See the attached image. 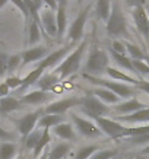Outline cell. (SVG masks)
<instances>
[{
    "label": "cell",
    "instance_id": "1",
    "mask_svg": "<svg viewBox=\"0 0 149 159\" xmlns=\"http://www.w3.org/2000/svg\"><path fill=\"white\" fill-rule=\"evenodd\" d=\"M86 45H88V39H83L51 73L57 75V76L60 77V80L75 75V73L81 69V61H82V57H83V53H85V50H86Z\"/></svg>",
    "mask_w": 149,
    "mask_h": 159
},
{
    "label": "cell",
    "instance_id": "2",
    "mask_svg": "<svg viewBox=\"0 0 149 159\" xmlns=\"http://www.w3.org/2000/svg\"><path fill=\"white\" fill-rule=\"evenodd\" d=\"M110 53H107V50L98 48V47H92L88 58L83 66V72L85 75H91V76H101L107 73V69L110 67Z\"/></svg>",
    "mask_w": 149,
    "mask_h": 159
},
{
    "label": "cell",
    "instance_id": "3",
    "mask_svg": "<svg viewBox=\"0 0 149 159\" xmlns=\"http://www.w3.org/2000/svg\"><path fill=\"white\" fill-rule=\"evenodd\" d=\"M107 34L113 37L114 39L117 38H129V31H127V20H126L124 12L121 10L119 3H113L110 19L107 20Z\"/></svg>",
    "mask_w": 149,
    "mask_h": 159
},
{
    "label": "cell",
    "instance_id": "4",
    "mask_svg": "<svg viewBox=\"0 0 149 159\" xmlns=\"http://www.w3.org/2000/svg\"><path fill=\"white\" fill-rule=\"evenodd\" d=\"M83 77L88 79L92 85H101L102 88L113 91L115 95H119L121 99H130V98H135L136 92H137L136 86H132V85H129V83L115 82V80H105V79L91 76V75H85V73H83Z\"/></svg>",
    "mask_w": 149,
    "mask_h": 159
},
{
    "label": "cell",
    "instance_id": "5",
    "mask_svg": "<svg viewBox=\"0 0 149 159\" xmlns=\"http://www.w3.org/2000/svg\"><path fill=\"white\" fill-rule=\"evenodd\" d=\"M94 120H95V124L100 127V130H101L104 134H107L108 137H111V139H114V140L124 139L126 131L129 129V125L117 121L115 118L98 117V118H94Z\"/></svg>",
    "mask_w": 149,
    "mask_h": 159
},
{
    "label": "cell",
    "instance_id": "6",
    "mask_svg": "<svg viewBox=\"0 0 149 159\" xmlns=\"http://www.w3.org/2000/svg\"><path fill=\"white\" fill-rule=\"evenodd\" d=\"M82 111L91 118H98V117H107L111 112V108L107 104L98 99L94 93H88L82 97Z\"/></svg>",
    "mask_w": 149,
    "mask_h": 159
},
{
    "label": "cell",
    "instance_id": "7",
    "mask_svg": "<svg viewBox=\"0 0 149 159\" xmlns=\"http://www.w3.org/2000/svg\"><path fill=\"white\" fill-rule=\"evenodd\" d=\"M43 116H44V108H38L37 111L28 112V114H25L24 117H21V118L15 121L16 125H18V131L22 136V139H25L26 136L34 131L35 125H38V121Z\"/></svg>",
    "mask_w": 149,
    "mask_h": 159
},
{
    "label": "cell",
    "instance_id": "8",
    "mask_svg": "<svg viewBox=\"0 0 149 159\" xmlns=\"http://www.w3.org/2000/svg\"><path fill=\"white\" fill-rule=\"evenodd\" d=\"M132 18H133L136 29L139 31V34L143 37V39L149 45V15L146 6H135L132 9Z\"/></svg>",
    "mask_w": 149,
    "mask_h": 159
},
{
    "label": "cell",
    "instance_id": "9",
    "mask_svg": "<svg viewBox=\"0 0 149 159\" xmlns=\"http://www.w3.org/2000/svg\"><path fill=\"white\" fill-rule=\"evenodd\" d=\"M70 118H72L73 124H75V127L77 129V131H79L82 136H85V137L95 139V137H100V136L104 134L95 123H92V121H89V120H85L83 117L77 116L75 112L70 114Z\"/></svg>",
    "mask_w": 149,
    "mask_h": 159
},
{
    "label": "cell",
    "instance_id": "10",
    "mask_svg": "<svg viewBox=\"0 0 149 159\" xmlns=\"http://www.w3.org/2000/svg\"><path fill=\"white\" fill-rule=\"evenodd\" d=\"M89 10H91V6H86V7L75 18V20L72 22L70 28H69L68 37L70 38V41H72L73 44L79 43V41L83 38V31H85V25H86L88 16H89Z\"/></svg>",
    "mask_w": 149,
    "mask_h": 159
},
{
    "label": "cell",
    "instance_id": "11",
    "mask_svg": "<svg viewBox=\"0 0 149 159\" xmlns=\"http://www.w3.org/2000/svg\"><path fill=\"white\" fill-rule=\"evenodd\" d=\"M81 104H82V98H79V97L63 98V99H58V101H54V102H51V104H48V105L44 108V114H57V116H63L66 111L72 110V108L81 105Z\"/></svg>",
    "mask_w": 149,
    "mask_h": 159
},
{
    "label": "cell",
    "instance_id": "12",
    "mask_svg": "<svg viewBox=\"0 0 149 159\" xmlns=\"http://www.w3.org/2000/svg\"><path fill=\"white\" fill-rule=\"evenodd\" d=\"M40 25H41V31L48 37H57V18H56V12L51 10L50 7H44L40 13Z\"/></svg>",
    "mask_w": 149,
    "mask_h": 159
},
{
    "label": "cell",
    "instance_id": "13",
    "mask_svg": "<svg viewBox=\"0 0 149 159\" xmlns=\"http://www.w3.org/2000/svg\"><path fill=\"white\" fill-rule=\"evenodd\" d=\"M148 104H143L140 102L137 98H130V99H126V101L117 104V105L113 107V112H114L117 117H124V116H130L133 112H137L140 110H145L148 108Z\"/></svg>",
    "mask_w": 149,
    "mask_h": 159
},
{
    "label": "cell",
    "instance_id": "14",
    "mask_svg": "<svg viewBox=\"0 0 149 159\" xmlns=\"http://www.w3.org/2000/svg\"><path fill=\"white\" fill-rule=\"evenodd\" d=\"M72 47H73V43H69L68 45H64V47H62V48L51 51L47 57L44 58L43 61L38 63V66H40V67H43L44 70H45V69L53 67V66H56V64H60V63H62L63 60H64V58L70 54L69 51H70V48H72Z\"/></svg>",
    "mask_w": 149,
    "mask_h": 159
},
{
    "label": "cell",
    "instance_id": "15",
    "mask_svg": "<svg viewBox=\"0 0 149 159\" xmlns=\"http://www.w3.org/2000/svg\"><path fill=\"white\" fill-rule=\"evenodd\" d=\"M48 54H50L48 48L47 47H43V45H40V47H31V48L25 50L24 53H22V67L28 66L31 63L43 61Z\"/></svg>",
    "mask_w": 149,
    "mask_h": 159
},
{
    "label": "cell",
    "instance_id": "16",
    "mask_svg": "<svg viewBox=\"0 0 149 159\" xmlns=\"http://www.w3.org/2000/svg\"><path fill=\"white\" fill-rule=\"evenodd\" d=\"M53 98V93L47 91H41V89H37V91L28 92L21 97V101L24 105H41L44 102L50 101Z\"/></svg>",
    "mask_w": 149,
    "mask_h": 159
},
{
    "label": "cell",
    "instance_id": "17",
    "mask_svg": "<svg viewBox=\"0 0 149 159\" xmlns=\"http://www.w3.org/2000/svg\"><path fill=\"white\" fill-rule=\"evenodd\" d=\"M115 120L123 123V124H142L146 125L149 123V107L145 110H140L137 112H133L130 116L115 117Z\"/></svg>",
    "mask_w": 149,
    "mask_h": 159
},
{
    "label": "cell",
    "instance_id": "18",
    "mask_svg": "<svg viewBox=\"0 0 149 159\" xmlns=\"http://www.w3.org/2000/svg\"><path fill=\"white\" fill-rule=\"evenodd\" d=\"M107 75L111 77V80H115V82H123V83H129V85H135L137 86V83L140 82V79H136V77H132L127 73H123L121 70L115 67H108L107 69Z\"/></svg>",
    "mask_w": 149,
    "mask_h": 159
},
{
    "label": "cell",
    "instance_id": "19",
    "mask_svg": "<svg viewBox=\"0 0 149 159\" xmlns=\"http://www.w3.org/2000/svg\"><path fill=\"white\" fill-rule=\"evenodd\" d=\"M22 108H24V104L18 98L15 97L0 98V112H3V114H9V112L22 110Z\"/></svg>",
    "mask_w": 149,
    "mask_h": 159
},
{
    "label": "cell",
    "instance_id": "20",
    "mask_svg": "<svg viewBox=\"0 0 149 159\" xmlns=\"http://www.w3.org/2000/svg\"><path fill=\"white\" fill-rule=\"evenodd\" d=\"M54 134L60 137L63 140H68V142H76L77 137H76V133L73 130L72 124H69V123H62V124L56 125L53 129Z\"/></svg>",
    "mask_w": 149,
    "mask_h": 159
},
{
    "label": "cell",
    "instance_id": "21",
    "mask_svg": "<svg viewBox=\"0 0 149 159\" xmlns=\"http://www.w3.org/2000/svg\"><path fill=\"white\" fill-rule=\"evenodd\" d=\"M94 95L98 99H101L104 104H111V105H117L121 102V98L119 95H115L113 91L105 89V88H96L94 89Z\"/></svg>",
    "mask_w": 149,
    "mask_h": 159
},
{
    "label": "cell",
    "instance_id": "22",
    "mask_svg": "<svg viewBox=\"0 0 149 159\" xmlns=\"http://www.w3.org/2000/svg\"><path fill=\"white\" fill-rule=\"evenodd\" d=\"M44 72H45V70H44L43 67L37 66V67H35L34 70H32V72H29L28 75H26V76L24 77V80H22V86H21L19 89H18V92H24L25 89H26V88L32 86L34 83L37 85V82L40 80V77H41V76L44 75Z\"/></svg>",
    "mask_w": 149,
    "mask_h": 159
},
{
    "label": "cell",
    "instance_id": "23",
    "mask_svg": "<svg viewBox=\"0 0 149 159\" xmlns=\"http://www.w3.org/2000/svg\"><path fill=\"white\" fill-rule=\"evenodd\" d=\"M60 82V77L54 73H44L43 76L40 77V80L37 82L38 88L41 91H47L50 92L54 86H57V83Z\"/></svg>",
    "mask_w": 149,
    "mask_h": 159
},
{
    "label": "cell",
    "instance_id": "24",
    "mask_svg": "<svg viewBox=\"0 0 149 159\" xmlns=\"http://www.w3.org/2000/svg\"><path fill=\"white\" fill-rule=\"evenodd\" d=\"M64 118H63V116H57V114H44L41 118H40L38 121V127L40 129H54L56 125L62 124V123H64Z\"/></svg>",
    "mask_w": 149,
    "mask_h": 159
},
{
    "label": "cell",
    "instance_id": "25",
    "mask_svg": "<svg viewBox=\"0 0 149 159\" xmlns=\"http://www.w3.org/2000/svg\"><path fill=\"white\" fill-rule=\"evenodd\" d=\"M111 9H113V3L111 0H96V7L95 13L101 20H104L107 24V20L110 19Z\"/></svg>",
    "mask_w": 149,
    "mask_h": 159
},
{
    "label": "cell",
    "instance_id": "26",
    "mask_svg": "<svg viewBox=\"0 0 149 159\" xmlns=\"http://www.w3.org/2000/svg\"><path fill=\"white\" fill-rule=\"evenodd\" d=\"M56 18H57V37L62 38L68 26V7L58 6L56 10Z\"/></svg>",
    "mask_w": 149,
    "mask_h": 159
},
{
    "label": "cell",
    "instance_id": "27",
    "mask_svg": "<svg viewBox=\"0 0 149 159\" xmlns=\"http://www.w3.org/2000/svg\"><path fill=\"white\" fill-rule=\"evenodd\" d=\"M110 57H111V60H114L120 67L126 69V70H129V72H132V73H135L136 75L135 67H133V63H132V58L130 57H127V56H121V54H117L115 51H113V50H110Z\"/></svg>",
    "mask_w": 149,
    "mask_h": 159
},
{
    "label": "cell",
    "instance_id": "28",
    "mask_svg": "<svg viewBox=\"0 0 149 159\" xmlns=\"http://www.w3.org/2000/svg\"><path fill=\"white\" fill-rule=\"evenodd\" d=\"M26 34H28V44L32 47L41 39V26L37 24L35 20H31V24L26 28Z\"/></svg>",
    "mask_w": 149,
    "mask_h": 159
},
{
    "label": "cell",
    "instance_id": "29",
    "mask_svg": "<svg viewBox=\"0 0 149 159\" xmlns=\"http://www.w3.org/2000/svg\"><path fill=\"white\" fill-rule=\"evenodd\" d=\"M70 152V145L69 143H58L53 149L48 152V159H66V156Z\"/></svg>",
    "mask_w": 149,
    "mask_h": 159
},
{
    "label": "cell",
    "instance_id": "30",
    "mask_svg": "<svg viewBox=\"0 0 149 159\" xmlns=\"http://www.w3.org/2000/svg\"><path fill=\"white\" fill-rule=\"evenodd\" d=\"M51 142V136H50V130L48 129H44L43 130V137H41V140H40V143L37 145V148L34 149V159L40 158L41 155H43V152L45 150V148L48 146V143Z\"/></svg>",
    "mask_w": 149,
    "mask_h": 159
},
{
    "label": "cell",
    "instance_id": "31",
    "mask_svg": "<svg viewBox=\"0 0 149 159\" xmlns=\"http://www.w3.org/2000/svg\"><path fill=\"white\" fill-rule=\"evenodd\" d=\"M124 45H126V50H127V54H129V57L132 58V60H140V61L149 60L148 56H146L137 45H135V44H132V43H127V41L124 43Z\"/></svg>",
    "mask_w": 149,
    "mask_h": 159
},
{
    "label": "cell",
    "instance_id": "32",
    "mask_svg": "<svg viewBox=\"0 0 149 159\" xmlns=\"http://www.w3.org/2000/svg\"><path fill=\"white\" fill-rule=\"evenodd\" d=\"M16 152H18V148L15 143L5 142L0 145V159H13L16 156Z\"/></svg>",
    "mask_w": 149,
    "mask_h": 159
},
{
    "label": "cell",
    "instance_id": "33",
    "mask_svg": "<svg viewBox=\"0 0 149 159\" xmlns=\"http://www.w3.org/2000/svg\"><path fill=\"white\" fill-rule=\"evenodd\" d=\"M41 137H43V130H40V129L34 130L32 133H31V134H28L24 139L25 148H26V149H32V150H34L35 148H37V145L40 143Z\"/></svg>",
    "mask_w": 149,
    "mask_h": 159
},
{
    "label": "cell",
    "instance_id": "34",
    "mask_svg": "<svg viewBox=\"0 0 149 159\" xmlns=\"http://www.w3.org/2000/svg\"><path fill=\"white\" fill-rule=\"evenodd\" d=\"M22 67V54H12L7 61V76H13V73Z\"/></svg>",
    "mask_w": 149,
    "mask_h": 159
},
{
    "label": "cell",
    "instance_id": "35",
    "mask_svg": "<svg viewBox=\"0 0 149 159\" xmlns=\"http://www.w3.org/2000/svg\"><path fill=\"white\" fill-rule=\"evenodd\" d=\"M10 2H12V3H13V5L16 6L18 9H19L21 13L24 15L25 26L28 28V25L31 24V20H32V19H31V13H29V9L26 7V5H25V2H24V0H10Z\"/></svg>",
    "mask_w": 149,
    "mask_h": 159
},
{
    "label": "cell",
    "instance_id": "36",
    "mask_svg": "<svg viewBox=\"0 0 149 159\" xmlns=\"http://www.w3.org/2000/svg\"><path fill=\"white\" fill-rule=\"evenodd\" d=\"M98 152V148L96 146H83L76 152L75 155V159H89L94 153Z\"/></svg>",
    "mask_w": 149,
    "mask_h": 159
},
{
    "label": "cell",
    "instance_id": "37",
    "mask_svg": "<svg viewBox=\"0 0 149 159\" xmlns=\"http://www.w3.org/2000/svg\"><path fill=\"white\" fill-rule=\"evenodd\" d=\"M133 63V67L137 76H143V77H149V64L140 60H132Z\"/></svg>",
    "mask_w": 149,
    "mask_h": 159
},
{
    "label": "cell",
    "instance_id": "38",
    "mask_svg": "<svg viewBox=\"0 0 149 159\" xmlns=\"http://www.w3.org/2000/svg\"><path fill=\"white\" fill-rule=\"evenodd\" d=\"M115 155H117V150L105 149V150H98L89 159H113V158H115Z\"/></svg>",
    "mask_w": 149,
    "mask_h": 159
},
{
    "label": "cell",
    "instance_id": "39",
    "mask_svg": "<svg viewBox=\"0 0 149 159\" xmlns=\"http://www.w3.org/2000/svg\"><path fill=\"white\" fill-rule=\"evenodd\" d=\"M22 80H24L22 77L15 76V75H13V76H7V77H6L5 82L7 83V86L10 88V91H12V89L18 91V89H19L21 86H22Z\"/></svg>",
    "mask_w": 149,
    "mask_h": 159
},
{
    "label": "cell",
    "instance_id": "40",
    "mask_svg": "<svg viewBox=\"0 0 149 159\" xmlns=\"http://www.w3.org/2000/svg\"><path fill=\"white\" fill-rule=\"evenodd\" d=\"M7 61H9V56L0 51V79L7 76Z\"/></svg>",
    "mask_w": 149,
    "mask_h": 159
},
{
    "label": "cell",
    "instance_id": "41",
    "mask_svg": "<svg viewBox=\"0 0 149 159\" xmlns=\"http://www.w3.org/2000/svg\"><path fill=\"white\" fill-rule=\"evenodd\" d=\"M111 50L115 51L117 54H121V56H127V50H126V45L124 43H121L119 39H114L111 43Z\"/></svg>",
    "mask_w": 149,
    "mask_h": 159
},
{
    "label": "cell",
    "instance_id": "42",
    "mask_svg": "<svg viewBox=\"0 0 149 159\" xmlns=\"http://www.w3.org/2000/svg\"><path fill=\"white\" fill-rule=\"evenodd\" d=\"M127 140H129L132 145H145V143L149 145V133L140 134V136H135V137H129Z\"/></svg>",
    "mask_w": 149,
    "mask_h": 159
},
{
    "label": "cell",
    "instance_id": "43",
    "mask_svg": "<svg viewBox=\"0 0 149 159\" xmlns=\"http://www.w3.org/2000/svg\"><path fill=\"white\" fill-rule=\"evenodd\" d=\"M136 89H137V91L145 92V93H148L149 95V80H140V82L137 83Z\"/></svg>",
    "mask_w": 149,
    "mask_h": 159
},
{
    "label": "cell",
    "instance_id": "44",
    "mask_svg": "<svg viewBox=\"0 0 149 159\" xmlns=\"http://www.w3.org/2000/svg\"><path fill=\"white\" fill-rule=\"evenodd\" d=\"M9 92H10V88L7 86V83H6V82L0 83V98L9 97Z\"/></svg>",
    "mask_w": 149,
    "mask_h": 159
},
{
    "label": "cell",
    "instance_id": "45",
    "mask_svg": "<svg viewBox=\"0 0 149 159\" xmlns=\"http://www.w3.org/2000/svg\"><path fill=\"white\" fill-rule=\"evenodd\" d=\"M0 139L3 140V142H7V140L13 139V136L10 134L9 131H6L5 129H2V127H0Z\"/></svg>",
    "mask_w": 149,
    "mask_h": 159
},
{
    "label": "cell",
    "instance_id": "46",
    "mask_svg": "<svg viewBox=\"0 0 149 159\" xmlns=\"http://www.w3.org/2000/svg\"><path fill=\"white\" fill-rule=\"evenodd\" d=\"M44 2V5L47 6V7H50V9L51 10H54V12H56V10H57V2H56V0H43Z\"/></svg>",
    "mask_w": 149,
    "mask_h": 159
},
{
    "label": "cell",
    "instance_id": "47",
    "mask_svg": "<svg viewBox=\"0 0 149 159\" xmlns=\"http://www.w3.org/2000/svg\"><path fill=\"white\" fill-rule=\"evenodd\" d=\"M126 3L129 5L130 9H133L135 6H140V5H143V2L142 0H126ZM145 6V5H143Z\"/></svg>",
    "mask_w": 149,
    "mask_h": 159
},
{
    "label": "cell",
    "instance_id": "48",
    "mask_svg": "<svg viewBox=\"0 0 149 159\" xmlns=\"http://www.w3.org/2000/svg\"><path fill=\"white\" fill-rule=\"evenodd\" d=\"M57 2V6H63V7H68L69 0H56Z\"/></svg>",
    "mask_w": 149,
    "mask_h": 159
},
{
    "label": "cell",
    "instance_id": "49",
    "mask_svg": "<svg viewBox=\"0 0 149 159\" xmlns=\"http://www.w3.org/2000/svg\"><path fill=\"white\" fill-rule=\"evenodd\" d=\"M10 0H0V9H3L6 6V3H9Z\"/></svg>",
    "mask_w": 149,
    "mask_h": 159
},
{
    "label": "cell",
    "instance_id": "50",
    "mask_svg": "<svg viewBox=\"0 0 149 159\" xmlns=\"http://www.w3.org/2000/svg\"><path fill=\"white\" fill-rule=\"evenodd\" d=\"M40 159H48V152H47V150H44L43 155L40 156Z\"/></svg>",
    "mask_w": 149,
    "mask_h": 159
},
{
    "label": "cell",
    "instance_id": "51",
    "mask_svg": "<svg viewBox=\"0 0 149 159\" xmlns=\"http://www.w3.org/2000/svg\"><path fill=\"white\" fill-rule=\"evenodd\" d=\"M142 153H143V155H149V145L146 146L143 150H142Z\"/></svg>",
    "mask_w": 149,
    "mask_h": 159
},
{
    "label": "cell",
    "instance_id": "52",
    "mask_svg": "<svg viewBox=\"0 0 149 159\" xmlns=\"http://www.w3.org/2000/svg\"><path fill=\"white\" fill-rule=\"evenodd\" d=\"M146 6V10H148V15H149V5H145Z\"/></svg>",
    "mask_w": 149,
    "mask_h": 159
},
{
    "label": "cell",
    "instance_id": "53",
    "mask_svg": "<svg viewBox=\"0 0 149 159\" xmlns=\"http://www.w3.org/2000/svg\"><path fill=\"white\" fill-rule=\"evenodd\" d=\"M77 3H79V5H81V3H83V0H76Z\"/></svg>",
    "mask_w": 149,
    "mask_h": 159
},
{
    "label": "cell",
    "instance_id": "54",
    "mask_svg": "<svg viewBox=\"0 0 149 159\" xmlns=\"http://www.w3.org/2000/svg\"><path fill=\"white\" fill-rule=\"evenodd\" d=\"M142 2H143V5H146V0H142Z\"/></svg>",
    "mask_w": 149,
    "mask_h": 159
},
{
    "label": "cell",
    "instance_id": "55",
    "mask_svg": "<svg viewBox=\"0 0 149 159\" xmlns=\"http://www.w3.org/2000/svg\"><path fill=\"white\" fill-rule=\"evenodd\" d=\"M16 159H22V158H21V156H19V158H16Z\"/></svg>",
    "mask_w": 149,
    "mask_h": 159
},
{
    "label": "cell",
    "instance_id": "56",
    "mask_svg": "<svg viewBox=\"0 0 149 159\" xmlns=\"http://www.w3.org/2000/svg\"><path fill=\"white\" fill-rule=\"evenodd\" d=\"M26 159H32V158H26Z\"/></svg>",
    "mask_w": 149,
    "mask_h": 159
}]
</instances>
